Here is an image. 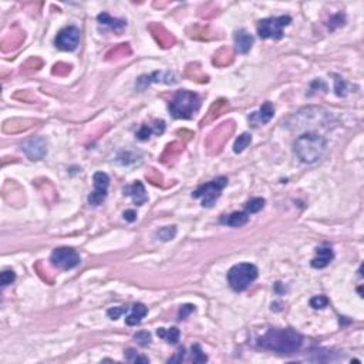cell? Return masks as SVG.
Here are the masks:
<instances>
[{
  "mask_svg": "<svg viewBox=\"0 0 364 364\" xmlns=\"http://www.w3.org/2000/svg\"><path fill=\"white\" fill-rule=\"evenodd\" d=\"M125 358H127L128 361H131V363H150V360H148L147 357L138 356L134 349L125 350Z\"/></svg>",
  "mask_w": 364,
  "mask_h": 364,
  "instance_id": "d4e9b609",
  "label": "cell"
},
{
  "mask_svg": "<svg viewBox=\"0 0 364 364\" xmlns=\"http://www.w3.org/2000/svg\"><path fill=\"white\" fill-rule=\"evenodd\" d=\"M292 23L290 16H279L269 17L257 23V35L260 39H273L280 40L283 37V27Z\"/></svg>",
  "mask_w": 364,
  "mask_h": 364,
  "instance_id": "8992f818",
  "label": "cell"
},
{
  "mask_svg": "<svg viewBox=\"0 0 364 364\" xmlns=\"http://www.w3.org/2000/svg\"><path fill=\"white\" fill-rule=\"evenodd\" d=\"M182 150H184V145H181L179 143H172L170 145H167V150H165L164 155H162V161L167 162V159L175 158Z\"/></svg>",
  "mask_w": 364,
  "mask_h": 364,
  "instance_id": "7402d4cb",
  "label": "cell"
},
{
  "mask_svg": "<svg viewBox=\"0 0 364 364\" xmlns=\"http://www.w3.org/2000/svg\"><path fill=\"white\" fill-rule=\"evenodd\" d=\"M15 280H16V273L13 271L2 272V275H0V285L3 286V287L12 285Z\"/></svg>",
  "mask_w": 364,
  "mask_h": 364,
  "instance_id": "4316f807",
  "label": "cell"
},
{
  "mask_svg": "<svg viewBox=\"0 0 364 364\" xmlns=\"http://www.w3.org/2000/svg\"><path fill=\"white\" fill-rule=\"evenodd\" d=\"M97 20H98V23H101V24L108 26L110 29H113L114 31H120V30H122L127 26V22H125V20H122V19H113V17L108 15V13H106V12L97 16Z\"/></svg>",
  "mask_w": 364,
  "mask_h": 364,
  "instance_id": "d6986e66",
  "label": "cell"
},
{
  "mask_svg": "<svg viewBox=\"0 0 364 364\" xmlns=\"http://www.w3.org/2000/svg\"><path fill=\"white\" fill-rule=\"evenodd\" d=\"M127 312V307H111V309H108L107 310V314L110 319H113V320H117L121 314H124Z\"/></svg>",
  "mask_w": 364,
  "mask_h": 364,
  "instance_id": "4dcf8cb0",
  "label": "cell"
},
{
  "mask_svg": "<svg viewBox=\"0 0 364 364\" xmlns=\"http://www.w3.org/2000/svg\"><path fill=\"white\" fill-rule=\"evenodd\" d=\"M226 185H228V178L226 177H218V178L201 185L196 191H193L192 196L202 200V207L211 208L214 207V204L221 195L222 189Z\"/></svg>",
  "mask_w": 364,
  "mask_h": 364,
  "instance_id": "5b68a950",
  "label": "cell"
},
{
  "mask_svg": "<svg viewBox=\"0 0 364 364\" xmlns=\"http://www.w3.org/2000/svg\"><path fill=\"white\" fill-rule=\"evenodd\" d=\"M191 350H192V358L195 363H205V361H207L208 360L207 354L202 351L200 344H193Z\"/></svg>",
  "mask_w": 364,
  "mask_h": 364,
  "instance_id": "484cf974",
  "label": "cell"
},
{
  "mask_svg": "<svg viewBox=\"0 0 364 364\" xmlns=\"http://www.w3.org/2000/svg\"><path fill=\"white\" fill-rule=\"evenodd\" d=\"M200 107L201 98L198 94L188 90H179L170 104V111L175 118L188 120V118H192Z\"/></svg>",
  "mask_w": 364,
  "mask_h": 364,
  "instance_id": "3957f363",
  "label": "cell"
},
{
  "mask_svg": "<svg viewBox=\"0 0 364 364\" xmlns=\"http://www.w3.org/2000/svg\"><path fill=\"white\" fill-rule=\"evenodd\" d=\"M328 305V300L326 296H314L310 299V306L313 309H323Z\"/></svg>",
  "mask_w": 364,
  "mask_h": 364,
  "instance_id": "83f0119b",
  "label": "cell"
},
{
  "mask_svg": "<svg viewBox=\"0 0 364 364\" xmlns=\"http://www.w3.org/2000/svg\"><path fill=\"white\" fill-rule=\"evenodd\" d=\"M316 255L317 256L314 257L313 260H312V266H313L314 269H323V268H326L332 260H333V250L332 248H317L316 249Z\"/></svg>",
  "mask_w": 364,
  "mask_h": 364,
  "instance_id": "9a60e30c",
  "label": "cell"
},
{
  "mask_svg": "<svg viewBox=\"0 0 364 364\" xmlns=\"http://www.w3.org/2000/svg\"><path fill=\"white\" fill-rule=\"evenodd\" d=\"M335 83H336V87H335L336 94H337V95H346V84H344V81L337 77V80H335Z\"/></svg>",
  "mask_w": 364,
  "mask_h": 364,
  "instance_id": "836d02e7",
  "label": "cell"
},
{
  "mask_svg": "<svg viewBox=\"0 0 364 364\" xmlns=\"http://www.w3.org/2000/svg\"><path fill=\"white\" fill-rule=\"evenodd\" d=\"M343 23H344V15L342 13H337L335 15L332 19H330V22H328V29L330 30H335L336 27H340L343 26Z\"/></svg>",
  "mask_w": 364,
  "mask_h": 364,
  "instance_id": "f546056e",
  "label": "cell"
},
{
  "mask_svg": "<svg viewBox=\"0 0 364 364\" xmlns=\"http://www.w3.org/2000/svg\"><path fill=\"white\" fill-rule=\"evenodd\" d=\"M154 131H152V127L151 125H143L141 128H140V131L137 133V138L138 140H148L151 137V134H152Z\"/></svg>",
  "mask_w": 364,
  "mask_h": 364,
  "instance_id": "1f68e13d",
  "label": "cell"
},
{
  "mask_svg": "<svg viewBox=\"0 0 364 364\" xmlns=\"http://www.w3.org/2000/svg\"><path fill=\"white\" fill-rule=\"evenodd\" d=\"M248 221H249L248 212H232L230 215H225L221 218V223L234 228H241L245 223H248Z\"/></svg>",
  "mask_w": 364,
  "mask_h": 364,
  "instance_id": "e0dca14e",
  "label": "cell"
},
{
  "mask_svg": "<svg viewBox=\"0 0 364 364\" xmlns=\"http://www.w3.org/2000/svg\"><path fill=\"white\" fill-rule=\"evenodd\" d=\"M147 313H148V309L145 307V305H143V303H136L134 306L131 307V313L127 316L125 323H127L128 326H136L138 323H141V320L147 316Z\"/></svg>",
  "mask_w": 364,
  "mask_h": 364,
  "instance_id": "ac0fdd59",
  "label": "cell"
},
{
  "mask_svg": "<svg viewBox=\"0 0 364 364\" xmlns=\"http://www.w3.org/2000/svg\"><path fill=\"white\" fill-rule=\"evenodd\" d=\"M234 122L232 121H226L221 124V127H218V128L215 129L214 133L209 136L208 138V150L209 152L212 151V152H218V151L221 150V147L223 144L226 143V140H229V136L234 133Z\"/></svg>",
  "mask_w": 364,
  "mask_h": 364,
  "instance_id": "30bf717a",
  "label": "cell"
},
{
  "mask_svg": "<svg viewBox=\"0 0 364 364\" xmlns=\"http://www.w3.org/2000/svg\"><path fill=\"white\" fill-rule=\"evenodd\" d=\"M303 337L293 328H271L259 339V346L279 354H292L302 346Z\"/></svg>",
  "mask_w": 364,
  "mask_h": 364,
  "instance_id": "6da1fadb",
  "label": "cell"
},
{
  "mask_svg": "<svg viewBox=\"0 0 364 364\" xmlns=\"http://www.w3.org/2000/svg\"><path fill=\"white\" fill-rule=\"evenodd\" d=\"M253 36L249 35L246 30H238L235 33V49L241 54H246L252 49L253 44Z\"/></svg>",
  "mask_w": 364,
  "mask_h": 364,
  "instance_id": "5bb4252c",
  "label": "cell"
},
{
  "mask_svg": "<svg viewBox=\"0 0 364 364\" xmlns=\"http://www.w3.org/2000/svg\"><path fill=\"white\" fill-rule=\"evenodd\" d=\"M23 151L31 161H40L47 154V143L43 137H33L23 144Z\"/></svg>",
  "mask_w": 364,
  "mask_h": 364,
  "instance_id": "8fae6325",
  "label": "cell"
},
{
  "mask_svg": "<svg viewBox=\"0 0 364 364\" xmlns=\"http://www.w3.org/2000/svg\"><path fill=\"white\" fill-rule=\"evenodd\" d=\"M157 336L161 337V339H165L168 343H175L179 342V330L178 327H171V328H158L157 330Z\"/></svg>",
  "mask_w": 364,
  "mask_h": 364,
  "instance_id": "ffe728a7",
  "label": "cell"
},
{
  "mask_svg": "<svg viewBox=\"0 0 364 364\" xmlns=\"http://www.w3.org/2000/svg\"><path fill=\"white\" fill-rule=\"evenodd\" d=\"M152 127V131L155 133V134H162L165 131V122L162 120H157V121L154 122V125H151Z\"/></svg>",
  "mask_w": 364,
  "mask_h": 364,
  "instance_id": "d590c367",
  "label": "cell"
},
{
  "mask_svg": "<svg viewBox=\"0 0 364 364\" xmlns=\"http://www.w3.org/2000/svg\"><path fill=\"white\" fill-rule=\"evenodd\" d=\"M94 191L88 196V204L93 207L101 205L107 198V189L110 185V177L106 172H95L93 177Z\"/></svg>",
  "mask_w": 364,
  "mask_h": 364,
  "instance_id": "ba28073f",
  "label": "cell"
},
{
  "mask_svg": "<svg viewBox=\"0 0 364 364\" xmlns=\"http://www.w3.org/2000/svg\"><path fill=\"white\" fill-rule=\"evenodd\" d=\"M294 154L303 164H314L324 155L327 143L324 137L319 136L316 133H306L303 136L297 137L294 141Z\"/></svg>",
  "mask_w": 364,
  "mask_h": 364,
  "instance_id": "7a4b0ae2",
  "label": "cell"
},
{
  "mask_svg": "<svg viewBox=\"0 0 364 364\" xmlns=\"http://www.w3.org/2000/svg\"><path fill=\"white\" fill-rule=\"evenodd\" d=\"M264 207V200L263 198H253V200H250L249 202H246V212L248 214H256L259 212L260 209H263Z\"/></svg>",
  "mask_w": 364,
  "mask_h": 364,
  "instance_id": "cb8c5ba5",
  "label": "cell"
},
{
  "mask_svg": "<svg viewBox=\"0 0 364 364\" xmlns=\"http://www.w3.org/2000/svg\"><path fill=\"white\" fill-rule=\"evenodd\" d=\"M51 263L61 271H70L77 268L81 262L79 253L72 248H57L53 250L50 257Z\"/></svg>",
  "mask_w": 364,
  "mask_h": 364,
  "instance_id": "52a82bcc",
  "label": "cell"
},
{
  "mask_svg": "<svg viewBox=\"0 0 364 364\" xmlns=\"http://www.w3.org/2000/svg\"><path fill=\"white\" fill-rule=\"evenodd\" d=\"M124 219L128 222H134L137 221V212L136 211H133V209H128V211H125L124 212Z\"/></svg>",
  "mask_w": 364,
  "mask_h": 364,
  "instance_id": "8d00e7d4",
  "label": "cell"
},
{
  "mask_svg": "<svg viewBox=\"0 0 364 364\" xmlns=\"http://www.w3.org/2000/svg\"><path fill=\"white\" fill-rule=\"evenodd\" d=\"M193 312V306L192 305H185V306H182L181 309H179V314H178V317L182 320V319H186L189 314L192 313Z\"/></svg>",
  "mask_w": 364,
  "mask_h": 364,
  "instance_id": "d6a6232c",
  "label": "cell"
},
{
  "mask_svg": "<svg viewBox=\"0 0 364 364\" xmlns=\"http://www.w3.org/2000/svg\"><path fill=\"white\" fill-rule=\"evenodd\" d=\"M150 30L152 31V35H154V37L157 39V42L162 47H171L172 44L175 43V39H174V36H172L171 33H168L167 30L162 27V26H159V24H152V26H150Z\"/></svg>",
  "mask_w": 364,
  "mask_h": 364,
  "instance_id": "2e32d148",
  "label": "cell"
},
{
  "mask_svg": "<svg viewBox=\"0 0 364 364\" xmlns=\"http://www.w3.org/2000/svg\"><path fill=\"white\" fill-rule=\"evenodd\" d=\"M177 235V228L175 226H165V228H161L159 230H157V236L159 241H162V242H167V241H171L174 239Z\"/></svg>",
  "mask_w": 364,
  "mask_h": 364,
  "instance_id": "603a6c76",
  "label": "cell"
},
{
  "mask_svg": "<svg viewBox=\"0 0 364 364\" xmlns=\"http://www.w3.org/2000/svg\"><path fill=\"white\" fill-rule=\"evenodd\" d=\"M134 339H136L137 342L140 346H143V347H147L151 342V335L148 332H140V333H137L134 336Z\"/></svg>",
  "mask_w": 364,
  "mask_h": 364,
  "instance_id": "f1b7e54d",
  "label": "cell"
},
{
  "mask_svg": "<svg viewBox=\"0 0 364 364\" xmlns=\"http://www.w3.org/2000/svg\"><path fill=\"white\" fill-rule=\"evenodd\" d=\"M257 268L252 263H238L228 272V282L235 292H243L257 279Z\"/></svg>",
  "mask_w": 364,
  "mask_h": 364,
  "instance_id": "277c9868",
  "label": "cell"
},
{
  "mask_svg": "<svg viewBox=\"0 0 364 364\" xmlns=\"http://www.w3.org/2000/svg\"><path fill=\"white\" fill-rule=\"evenodd\" d=\"M252 143V136L245 133L242 136H239L236 138L235 144H234V152L235 154H241L245 148H248V145Z\"/></svg>",
  "mask_w": 364,
  "mask_h": 364,
  "instance_id": "44dd1931",
  "label": "cell"
},
{
  "mask_svg": "<svg viewBox=\"0 0 364 364\" xmlns=\"http://www.w3.org/2000/svg\"><path fill=\"white\" fill-rule=\"evenodd\" d=\"M80 42V30L74 26H69L58 31L56 37V47L63 51H73L77 49Z\"/></svg>",
  "mask_w": 364,
  "mask_h": 364,
  "instance_id": "9c48e42d",
  "label": "cell"
},
{
  "mask_svg": "<svg viewBox=\"0 0 364 364\" xmlns=\"http://www.w3.org/2000/svg\"><path fill=\"white\" fill-rule=\"evenodd\" d=\"M124 195H128L133 198L134 204L136 205H143L148 201V196H147V192H145V188H144L143 182L140 181H136L133 185H128L124 188Z\"/></svg>",
  "mask_w": 364,
  "mask_h": 364,
  "instance_id": "4fadbf2b",
  "label": "cell"
},
{
  "mask_svg": "<svg viewBox=\"0 0 364 364\" xmlns=\"http://www.w3.org/2000/svg\"><path fill=\"white\" fill-rule=\"evenodd\" d=\"M273 115H275V107L271 101H266L263 106L259 108V111H255L249 115V121L255 127H259V125H263L266 122L271 121Z\"/></svg>",
  "mask_w": 364,
  "mask_h": 364,
  "instance_id": "7c38bea8",
  "label": "cell"
},
{
  "mask_svg": "<svg viewBox=\"0 0 364 364\" xmlns=\"http://www.w3.org/2000/svg\"><path fill=\"white\" fill-rule=\"evenodd\" d=\"M184 357H185V349L184 347H181V349L177 351V354L174 357H171L170 360H168V363H181L182 360H184Z\"/></svg>",
  "mask_w": 364,
  "mask_h": 364,
  "instance_id": "e575fe53",
  "label": "cell"
}]
</instances>
